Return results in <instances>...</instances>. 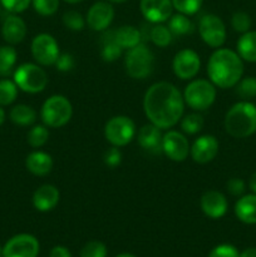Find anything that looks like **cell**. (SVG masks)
<instances>
[{"instance_id": "cell-1", "label": "cell", "mask_w": 256, "mask_h": 257, "mask_svg": "<svg viewBox=\"0 0 256 257\" xmlns=\"http://www.w3.org/2000/svg\"><path fill=\"white\" fill-rule=\"evenodd\" d=\"M143 109L152 124L161 130H168L182 119L185 100L172 83L158 82L146 92Z\"/></svg>"}, {"instance_id": "cell-2", "label": "cell", "mask_w": 256, "mask_h": 257, "mask_svg": "<svg viewBox=\"0 0 256 257\" xmlns=\"http://www.w3.org/2000/svg\"><path fill=\"white\" fill-rule=\"evenodd\" d=\"M207 74L215 87L221 89L236 87L243 74L242 59L233 50L217 48L208 59Z\"/></svg>"}, {"instance_id": "cell-3", "label": "cell", "mask_w": 256, "mask_h": 257, "mask_svg": "<svg viewBox=\"0 0 256 257\" xmlns=\"http://www.w3.org/2000/svg\"><path fill=\"white\" fill-rule=\"evenodd\" d=\"M226 132L233 138H246L256 132V105L241 100L228 109L225 117Z\"/></svg>"}, {"instance_id": "cell-4", "label": "cell", "mask_w": 256, "mask_h": 257, "mask_svg": "<svg viewBox=\"0 0 256 257\" xmlns=\"http://www.w3.org/2000/svg\"><path fill=\"white\" fill-rule=\"evenodd\" d=\"M73 115L72 103L64 95L55 94L48 98L40 109V118L49 128H60L67 124Z\"/></svg>"}, {"instance_id": "cell-5", "label": "cell", "mask_w": 256, "mask_h": 257, "mask_svg": "<svg viewBox=\"0 0 256 257\" xmlns=\"http://www.w3.org/2000/svg\"><path fill=\"white\" fill-rule=\"evenodd\" d=\"M125 70L133 79H145L152 73L155 67V55L150 48L140 43L127 50L124 59Z\"/></svg>"}, {"instance_id": "cell-6", "label": "cell", "mask_w": 256, "mask_h": 257, "mask_svg": "<svg viewBox=\"0 0 256 257\" xmlns=\"http://www.w3.org/2000/svg\"><path fill=\"white\" fill-rule=\"evenodd\" d=\"M216 99V87L211 80H192L183 92V100L191 109L202 112L210 108Z\"/></svg>"}, {"instance_id": "cell-7", "label": "cell", "mask_w": 256, "mask_h": 257, "mask_svg": "<svg viewBox=\"0 0 256 257\" xmlns=\"http://www.w3.org/2000/svg\"><path fill=\"white\" fill-rule=\"evenodd\" d=\"M14 82L23 92L40 93L48 84V75L40 65L34 63H24L14 72Z\"/></svg>"}, {"instance_id": "cell-8", "label": "cell", "mask_w": 256, "mask_h": 257, "mask_svg": "<svg viewBox=\"0 0 256 257\" xmlns=\"http://www.w3.org/2000/svg\"><path fill=\"white\" fill-rule=\"evenodd\" d=\"M136 124L130 117L115 115L107 122L104 128L105 140L114 147H124L135 138Z\"/></svg>"}, {"instance_id": "cell-9", "label": "cell", "mask_w": 256, "mask_h": 257, "mask_svg": "<svg viewBox=\"0 0 256 257\" xmlns=\"http://www.w3.org/2000/svg\"><path fill=\"white\" fill-rule=\"evenodd\" d=\"M198 33L201 39L211 48H221L226 42L225 23L215 14H207L201 18Z\"/></svg>"}, {"instance_id": "cell-10", "label": "cell", "mask_w": 256, "mask_h": 257, "mask_svg": "<svg viewBox=\"0 0 256 257\" xmlns=\"http://www.w3.org/2000/svg\"><path fill=\"white\" fill-rule=\"evenodd\" d=\"M32 54L39 65L43 67L54 65L60 54L59 45L54 37L47 33H42L33 39Z\"/></svg>"}, {"instance_id": "cell-11", "label": "cell", "mask_w": 256, "mask_h": 257, "mask_svg": "<svg viewBox=\"0 0 256 257\" xmlns=\"http://www.w3.org/2000/svg\"><path fill=\"white\" fill-rule=\"evenodd\" d=\"M39 241L29 233H20L10 238L3 247V257H38Z\"/></svg>"}, {"instance_id": "cell-12", "label": "cell", "mask_w": 256, "mask_h": 257, "mask_svg": "<svg viewBox=\"0 0 256 257\" xmlns=\"http://www.w3.org/2000/svg\"><path fill=\"white\" fill-rule=\"evenodd\" d=\"M175 74L180 79H192L198 74L201 68L200 55L192 49H182L175 55L172 62Z\"/></svg>"}, {"instance_id": "cell-13", "label": "cell", "mask_w": 256, "mask_h": 257, "mask_svg": "<svg viewBox=\"0 0 256 257\" xmlns=\"http://www.w3.org/2000/svg\"><path fill=\"white\" fill-rule=\"evenodd\" d=\"M190 143L188 140L178 131H168L163 135L162 152L175 162H183L190 155Z\"/></svg>"}, {"instance_id": "cell-14", "label": "cell", "mask_w": 256, "mask_h": 257, "mask_svg": "<svg viewBox=\"0 0 256 257\" xmlns=\"http://www.w3.org/2000/svg\"><path fill=\"white\" fill-rule=\"evenodd\" d=\"M113 18H114V9L112 4L97 2L88 10L87 24L94 32H104L112 24Z\"/></svg>"}, {"instance_id": "cell-15", "label": "cell", "mask_w": 256, "mask_h": 257, "mask_svg": "<svg viewBox=\"0 0 256 257\" xmlns=\"http://www.w3.org/2000/svg\"><path fill=\"white\" fill-rule=\"evenodd\" d=\"M141 13L153 24H162L167 22L175 9L172 0H141Z\"/></svg>"}, {"instance_id": "cell-16", "label": "cell", "mask_w": 256, "mask_h": 257, "mask_svg": "<svg viewBox=\"0 0 256 257\" xmlns=\"http://www.w3.org/2000/svg\"><path fill=\"white\" fill-rule=\"evenodd\" d=\"M218 148H220V145L215 136L205 135L198 137L193 142L190 155L196 163L205 165L215 160L218 153Z\"/></svg>"}, {"instance_id": "cell-17", "label": "cell", "mask_w": 256, "mask_h": 257, "mask_svg": "<svg viewBox=\"0 0 256 257\" xmlns=\"http://www.w3.org/2000/svg\"><path fill=\"white\" fill-rule=\"evenodd\" d=\"M200 206L202 212L207 217L218 220V218L223 217L226 212H227L228 202L223 193L211 190L203 193L200 200Z\"/></svg>"}, {"instance_id": "cell-18", "label": "cell", "mask_w": 256, "mask_h": 257, "mask_svg": "<svg viewBox=\"0 0 256 257\" xmlns=\"http://www.w3.org/2000/svg\"><path fill=\"white\" fill-rule=\"evenodd\" d=\"M60 193L53 185H43L33 195V205L40 212H49L59 203Z\"/></svg>"}, {"instance_id": "cell-19", "label": "cell", "mask_w": 256, "mask_h": 257, "mask_svg": "<svg viewBox=\"0 0 256 257\" xmlns=\"http://www.w3.org/2000/svg\"><path fill=\"white\" fill-rule=\"evenodd\" d=\"M137 140L143 150L152 153L162 152L163 135L161 133V128L157 125L150 123L141 127L137 133Z\"/></svg>"}, {"instance_id": "cell-20", "label": "cell", "mask_w": 256, "mask_h": 257, "mask_svg": "<svg viewBox=\"0 0 256 257\" xmlns=\"http://www.w3.org/2000/svg\"><path fill=\"white\" fill-rule=\"evenodd\" d=\"M2 34L5 42H8L9 44H19L27 35V24L22 18L12 14L5 18L4 23H3Z\"/></svg>"}, {"instance_id": "cell-21", "label": "cell", "mask_w": 256, "mask_h": 257, "mask_svg": "<svg viewBox=\"0 0 256 257\" xmlns=\"http://www.w3.org/2000/svg\"><path fill=\"white\" fill-rule=\"evenodd\" d=\"M53 165L54 163H53L52 156L42 152V151L32 152L27 157V161H25L27 170L34 176H39V177H44V176L49 175L53 170Z\"/></svg>"}, {"instance_id": "cell-22", "label": "cell", "mask_w": 256, "mask_h": 257, "mask_svg": "<svg viewBox=\"0 0 256 257\" xmlns=\"http://www.w3.org/2000/svg\"><path fill=\"white\" fill-rule=\"evenodd\" d=\"M235 215L246 225L256 223V195H245L237 200L235 205Z\"/></svg>"}, {"instance_id": "cell-23", "label": "cell", "mask_w": 256, "mask_h": 257, "mask_svg": "<svg viewBox=\"0 0 256 257\" xmlns=\"http://www.w3.org/2000/svg\"><path fill=\"white\" fill-rule=\"evenodd\" d=\"M123 49L117 44L114 39V30H104L100 39V57L104 62H115L122 55Z\"/></svg>"}, {"instance_id": "cell-24", "label": "cell", "mask_w": 256, "mask_h": 257, "mask_svg": "<svg viewBox=\"0 0 256 257\" xmlns=\"http://www.w3.org/2000/svg\"><path fill=\"white\" fill-rule=\"evenodd\" d=\"M141 38H142V34L140 30L132 25H123L114 30V39L122 49L128 50L131 48H135L141 43Z\"/></svg>"}, {"instance_id": "cell-25", "label": "cell", "mask_w": 256, "mask_h": 257, "mask_svg": "<svg viewBox=\"0 0 256 257\" xmlns=\"http://www.w3.org/2000/svg\"><path fill=\"white\" fill-rule=\"evenodd\" d=\"M237 54L241 59L256 63V32L248 30L243 33L237 40Z\"/></svg>"}, {"instance_id": "cell-26", "label": "cell", "mask_w": 256, "mask_h": 257, "mask_svg": "<svg viewBox=\"0 0 256 257\" xmlns=\"http://www.w3.org/2000/svg\"><path fill=\"white\" fill-rule=\"evenodd\" d=\"M9 117L10 120L17 125L27 127V125H32L37 120V112L30 105L18 104L10 110Z\"/></svg>"}, {"instance_id": "cell-27", "label": "cell", "mask_w": 256, "mask_h": 257, "mask_svg": "<svg viewBox=\"0 0 256 257\" xmlns=\"http://www.w3.org/2000/svg\"><path fill=\"white\" fill-rule=\"evenodd\" d=\"M168 29L171 30L172 35L181 37V35L190 34L193 32V24L190 20L188 15L178 13V14L171 15L168 19Z\"/></svg>"}, {"instance_id": "cell-28", "label": "cell", "mask_w": 256, "mask_h": 257, "mask_svg": "<svg viewBox=\"0 0 256 257\" xmlns=\"http://www.w3.org/2000/svg\"><path fill=\"white\" fill-rule=\"evenodd\" d=\"M17 50L12 45L0 47V75L8 77L13 73L17 63Z\"/></svg>"}, {"instance_id": "cell-29", "label": "cell", "mask_w": 256, "mask_h": 257, "mask_svg": "<svg viewBox=\"0 0 256 257\" xmlns=\"http://www.w3.org/2000/svg\"><path fill=\"white\" fill-rule=\"evenodd\" d=\"M172 33L168 29V27H165L163 24H155L150 30V39L157 47L166 48L172 42Z\"/></svg>"}, {"instance_id": "cell-30", "label": "cell", "mask_w": 256, "mask_h": 257, "mask_svg": "<svg viewBox=\"0 0 256 257\" xmlns=\"http://www.w3.org/2000/svg\"><path fill=\"white\" fill-rule=\"evenodd\" d=\"M28 143H29L32 147L39 148L43 147L45 143L49 140V131L45 124H38L34 125L33 128H30V131L28 132Z\"/></svg>"}, {"instance_id": "cell-31", "label": "cell", "mask_w": 256, "mask_h": 257, "mask_svg": "<svg viewBox=\"0 0 256 257\" xmlns=\"http://www.w3.org/2000/svg\"><path fill=\"white\" fill-rule=\"evenodd\" d=\"M18 85L14 80H0V105H9L17 99Z\"/></svg>"}, {"instance_id": "cell-32", "label": "cell", "mask_w": 256, "mask_h": 257, "mask_svg": "<svg viewBox=\"0 0 256 257\" xmlns=\"http://www.w3.org/2000/svg\"><path fill=\"white\" fill-rule=\"evenodd\" d=\"M236 93L243 100H250L256 98V77L241 78L236 84Z\"/></svg>"}, {"instance_id": "cell-33", "label": "cell", "mask_w": 256, "mask_h": 257, "mask_svg": "<svg viewBox=\"0 0 256 257\" xmlns=\"http://www.w3.org/2000/svg\"><path fill=\"white\" fill-rule=\"evenodd\" d=\"M181 128L187 135H196L203 128V118L198 113L185 115L181 120Z\"/></svg>"}, {"instance_id": "cell-34", "label": "cell", "mask_w": 256, "mask_h": 257, "mask_svg": "<svg viewBox=\"0 0 256 257\" xmlns=\"http://www.w3.org/2000/svg\"><path fill=\"white\" fill-rule=\"evenodd\" d=\"M63 23L65 27L73 32H80L84 29L85 20L80 13L75 12V10H70L63 15Z\"/></svg>"}, {"instance_id": "cell-35", "label": "cell", "mask_w": 256, "mask_h": 257, "mask_svg": "<svg viewBox=\"0 0 256 257\" xmlns=\"http://www.w3.org/2000/svg\"><path fill=\"white\" fill-rule=\"evenodd\" d=\"M107 247L100 241H89L80 250V257H107Z\"/></svg>"}, {"instance_id": "cell-36", "label": "cell", "mask_w": 256, "mask_h": 257, "mask_svg": "<svg viewBox=\"0 0 256 257\" xmlns=\"http://www.w3.org/2000/svg\"><path fill=\"white\" fill-rule=\"evenodd\" d=\"M34 10L43 17H50L55 14L59 8V0H32Z\"/></svg>"}, {"instance_id": "cell-37", "label": "cell", "mask_w": 256, "mask_h": 257, "mask_svg": "<svg viewBox=\"0 0 256 257\" xmlns=\"http://www.w3.org/2000/svg\"><path fill=\"white\" fill-rule=\"evenodd\" d=\"M203 0H172L173 8L185 15H193L200 10Z\"/></svg>"}, {"instance_id": "cell-38", "label": "cell", "mask_w": 256, "mask_h": 257, "mask_svg": "<svg viewBox=\"0 0 256 257\" xmlns=\"http://www.w3.org/2000/svg\"><path fill=\"white\" fill-rule=\"evenodd\" d=\"M231 25L235 32L241 33V34L248 32L251 28L250 15L245 12H236L231 18Z\"/></svg>"}, {"instance_id": "cell-39", "label": "cell", "mask_w": 256, "mask_h": 257, "mask_svg": "<svg viewBox=\"0 0 256 257\" xmlns=\"http://www.w3.org/2000/svg\"><path fill=\"white\" fill-rule=\"evenodd\" d=\"M208 257H240V252L237 248L228 243H223V245H218L211 250L208 253Z\"/></svg>"}, {"instance_id": "cell-40", "label": "cell", "mask_w": 256, "mask_h": 257, "mask_svg": "<svg viewBox=\"0 0 256 257\" xmlns=\"http://www.w3.org/2000/svg\"><path fill=\"white\" fill-rule=\"evenodd\" d=\"M32 0H0V4L13 14H18L28 9Z\"/></svg>"}, {"instance_id": "cell-41", "label": "cell", "mask_w": 256, "mask_h": 257, "mask_svg": "<svg viewBox=\"0 0 256 257\" xmlns=\"http://www.w3.org/2000/svg\"><path fill=\"white\" fill-rule=\"evenodd\" d=\"M103 161L110 168H115L117 166H119L120 162H122V153H120L119 148L112 146L109 150L105 151L104 156H103Z\"/></svg>"}, {"instance_id": "cell-42", "label": "cell", "mask_w": 256, "mask_h": 257, "mask_svg": "<svg viewBox=\"0 0 256 257\" xmlns=\"http://www.w3.org/2000/svg\"><path fill=\"white\" fill-rule=\"evenodd\" d=\"M54 65L59 72H70L74 68V58L69 53H62L59 54Z\"/></svg>"}, {"instance_id": "cell-43", "label": "cell", "mask_w": 256, "mask_h": 257, "mask_svg": "<svg viewBox=\"0 0 256 257\" xmlns=\"http://www.w3.org/2000/svg\"><path fill=\"white\" fill-rule=\"evenodd\" d=\"M226 188H227L228 192L231 193L232 196H242V193L245 192L246 185L243 182V180L237 177L230 178L226 183Z\"/></svg>"}, {"instance_id": "cell-44", "label": "cell", "mask_w": 256, "mask_h": 257, "mask_svg": "<svg viewBox=\"0 0 256 257\" xmlns=\"http://www.w3.org/2000/svg\"><path fill=\"white\" fill-rule=\"evenodd\" d=\"M49 257H72V253L64 246H55L50 251Z\"/></svg>"}, {"instance_id": "cell-45", "label": "cell", "mask_w": 256, "mask_h": 257, "mask_svg": "<svg viewBox=\"0 0 256 257\" xmlns=\"http://www.w3.org/2000/svg\"><path fill=\"white\" fill-rule=\"evenodd\" d=\"M240 257H256V247H248L240 252Z\"/></svg>"}, {"instance_id": "cell-46", "label": "cell", "mask_w": 256, "mask_h": 257, "mask_svg": "<svg viewBox=\"0 0 256 257\" xmlns=\"http://www.w3.org/2000/svg\"><path fill=\"white\" fill-rule=\"evenodd\" d=\"M248 187H250V190L252 191V193H255L256 195V172L251 175L250 181H248Z\"/></svg>"}, {"instance_id": "cell-47", "label": "cell", "mask_w": 256, "mask_h": 257, "mask_svg": "<svg viewBox=\"0 0 256 257\" xmlns=\"http://www.w3.org/2000/svg\"><path fill=\"white\" fill-rule=\"evenodd\" d=\"M4 120H5V112H4V109L2 108V105H0V125L4 123Z\"/></svg>"}, {"instance_id": "cell-48", "label": "cell", "mask_w": 256, "mask_h": 257, "mask_svg": "<svg viewBox=\"0 0 256 257\" xmlns=\"http://www.w3.org/2000/svg\"><path fill=\"white\" fill-rule=\"evenodd\" d=\"M114 257H136V256L132 255V253L123 252V253H119V255H117V256H114Z\"/></svg>"}, {"instance_id": "cell-49", "label": "cell", "mask_w": 256, "mask_h": 257, "mask_svg": "<svg viewBox=\"0 0 256 257\" xmlns=\"http://www.w3.org/2000/svg\"><path fill=\"white\" fill-rule=\"evenodd\" d=\"M65 3H69V4H78V3H82L84 0H64Z\"/></svg>"}, {"instance_id": "cell-50", "label": "cell", "mask_w": 256, "mask_h": 257, "mask_svg": "<svg viewBox=\"0 0 256 257\" xmlns=\"http://www.w3.org/2000/svg\"><path fill=\"white\" fill-rule=\"evenodd\" d=\"M110 3H117V4H122V3H125L127 0H108Z\"/></svg>"}, {"instance_id": "cell-51", "label": "cell", "mask_w": 256, "mask_h": 257, "mask_svg": "<svg viewBox=\"0 0 256 257\" xmlns=\"http://www.w3.org/2000/svg\"><path fill=\"white\" fill-rule=\"evenodd\" d=\"M0 256H3V248H2V246H0Z\"/></svg>"}, {"instance_id": "cell-52", "label": "cell", "mask_w": 256, "mask_h": 257, "mask_svg": "<svg viewBox=\"0 0 256 257\" xmlns=\"http://www.w3.org/2000/svg\"><path fill=\"white\" fill-rule=\"evenodd\" d=\"M0 13H2V9H0Z\"/></svg>"}, {"instance_id": "cell-53", "label": "cell", "mask_w": 256, "mask_h": 257, "mask_svg": "<svg viewBox=\"0 0 256 257\" xmlns=\"http://www.w3.org/2000/svg\"><path fill=\"white\" fill-rule=\"evenodd\" d=\"M0 257H3V256H0Z\"/></svg>"}]
</instances>
